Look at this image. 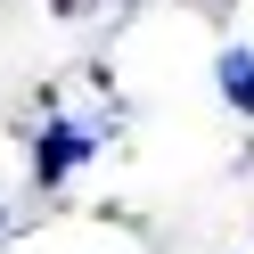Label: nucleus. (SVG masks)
<instances>
[{
  "instance_id": "nucleus-1",
  "label": "nucleus",
  "mask_w": 254,
  "mask_h": 254,
  "mask_svg": "<svg viewBox=\"0 0 254 254\" xmlns=\"http://www.w3.org/2000/svg\"><path fill=\"white\" fill-rule=\"evenodd\" d=\"M90 148H99V139H90L82 123H50V131H41V156H33V181H50V189H58Z\"/></svg>"
},
{
  "instance_id": "nucleus-2",
  "label": "nucleus",
  "mask_w": 254,
  "mask_h": 254,
  "mask_svg": "<svg viewBox=\"0 0 254 254\" xmlns=\"http://www.w3.org/2000/svg\"><path fill=\"white\" fill-rule=\"evenodd\" d=\"M213 82H221V99H230L238 115H254V50H221Z\"/></svg>"
},
{
  "instance_id": "nucleus-3",
  "label": "nucleus",
  "mask_w": 254,
  "mask_h": 254,
  "mask_svg": "<svg viewBox=\"0 0 254 254\" xmlns=\"http://www.w3.org/2000/svg\"><path fill=\"white\" fill-rule=\"evenodd\" d=\"M50 8H58V17H82V8H90V0H50Z\"/></svg>"
},
{
  "instance_id": "nucleus-4",
  "label": "nucleus",
  "mask_w": 254,
  "mask_h": 254,
  "mask_svg": "<svg viewBox=\"0 0 254 254\" xmlns=\"http://www.w3.org/2000/svg\"><path fill=\"white\" fill-rule=\"evenodd\" d=\"M131 8H139V0H131Z\"/></svg>"
}]
</instances>
